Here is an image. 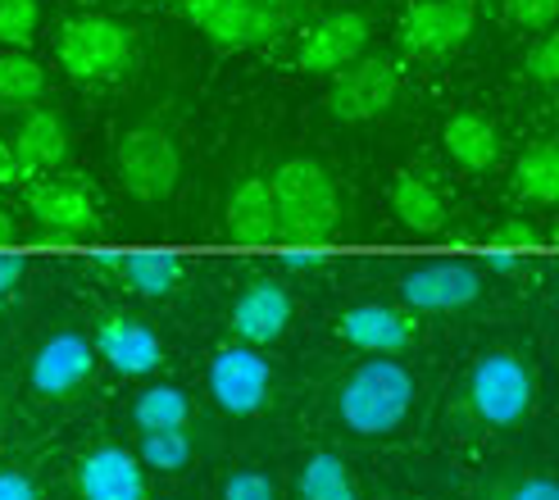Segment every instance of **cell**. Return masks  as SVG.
Wrapping results in <instances>:
<instances>
[{
  "label": "cell",
  "instance_id": "1",
  "mask_svg": "<svg viewBox=\"0 0 559 500\" xmlns=\"http://www.w3.org/2000/svg\"><path fill=\"white\" fill-rule=\"evenodd\" d=\"M273 191V214H277V237L292 246H323L342 228V197L337 182L319 159H283L277 174L269 178Z\"/></svg>",
  "mask_w": 559,
  "mask_h": 500
},
{
  "label": "cell",
  "instance_id": "2",
  "mask_svg": "<svg viewBox=\"0 0 559 500\" xmlns=\"http://www.w3.org/2000/svg\"><path fill=\"white\" fill-rule=\"evenodd\" d=\"M414 409V373L391 355H373L346 373L337 386V419L355 437H386L396 432Z\"/></svg>",
  "mask_w": 559,
  "mask_h": 500
},
{
  "label": "cell",
  "instance_id": "3",
  "mask_svg": "<svg viewBox=\"0 0 559 500\" xmlns=\"http://www.w3.org/2000/svg\"><path fill=\"white\" fill-rule=\"evenodd\" d=\"M132 27L105 14L69 19L55 37V60L78 82H115L132 69Z\"/></svg>",
  "mask_w": 559,
  "mask_h": 500
},
{
  "label": "cell",
  "instance_id": "4",
  "mask_svg": "<svg viewBox=\"0 0 559 500\" xmlns=\"http://www.w3.org/2000/svg\"><path fill=\"white\" fill-rule=\"evenodd\" d=\"M115 174H119V182H123V191L132 201H142V205L169 201L178 178H182L178 142L155 123H136L119 136V146H115Z\"/></svg>",
  "mask_w": 559,
  "mask_h": 500
},
{
  "label": "cell",
  "instance_id": "5",
  "mask_svg": "<svg viewBox=\"0 0 559 500\" xmlns=\"http://www.w3.org/2000/svg\"><path fill=\"white\" fill-rule=\"evenodd\" d=\"M533 396H537L533 369H527L523 359L510 355V350L483 355L478 365H473V373H468V405L491 428L523 424L527 409H533Z\"/></svg>",
  "mask_w": 559,
  "mask_h": 500
},
{
  "label": "cell",
  "instance_id": "6",
  "mask_svg": "<svg viewBox=\"0 0 559 500\" xmlns=\"http://www.w3.org/2000/svg\"><path fill=\"white\" fill-rule=\"evenodd\" d=\"M396 96H401V69L386 55H359L355 64L332 73L323 105L337 123H373L396 105Z\"/></svg>",
  "mask_w": 559,
  "mask_h": 500
},
{
  "label": "cell",
  "instance_id": "7",
  "mask_svg": "<svg viewBox=\"0 0 559 500\" xmlns=\"http://www.w3.org/2000/svg\"><path fill=\"white\" fill-rule=\"evenodd\" d=\"M178 10L201 27L218 50H255L283 37V10L255 0H178Z\"/></svg>",
  "mask_w": 559,
  "mask_h": 500
},
{
  "label": "cell",
  "instance_id": "8",
  "mask_svg": "<svg viewBox=\"0 0 559 500\" xmlns=\"http://www.w3.org/2000/svg\"><path fill=\"white\" fill-rule=\"evenodd\" d=\"M473 23H478V10L473 0H414V5L401 14V46L414 60H441V55H455L468 37Z\"/></svg>",
  "mask_w": 559,
  "mask_h": 500
},
{
  "label": "cell",
  "instance_id": "9",
  "mask_svg": "<svg viewBox=\"0 0 559 500\" xmlns=\"http://www.w3.org/2000/svg\"><path fill=\"white\" fill-rule=\"evenodd\" d=\"M269 359L255 346H223L210 359V392L218 401V409H228L233 419H250L269 405Z\"/></svg>",
  "mask_w": 559,
  "mask_h": 500
},
{
  "label": "cell",
  "instance_id": "10",
  "mask_svg": "<svg viewBox=\"0 0 559 500\" xmlns=\"http://www.w3.org/2000/svg\"><path fill=\"white\" fill-rule=\"evenodd\" d=\"M369 33H373L369 14H359V10H337V14L319 19L310 33H305L296 64H300L305 73H342L346 64H355L359 55H365Z\"/></svg>",
  "mask_w": 559,
  "mask_h": 500
},
{
  "label": "cell",
  "instance_id": "11",
  "mask_svg": "<svg viewBox=\"0 0 559 500\" xmlns=\"http://www.w3.org/2000/svg\"><path fill=\"white\" fill-rule=\"evenodd\" d=\"M483 296V273L473 264H424L401 277V300L409 310L424 314H451V310H468L473 300Z\"/></svg>",
  "mask_w": 559,
  "mask_h": 500
},
{
  "label": "cell",
  "instance_id": "12",
  "mask_svg": "<svg viewBox=\"0 0 559 500\" xmlns=\"http://www.w3.org/2000/svg\"><path fill=\"white\" fill-rule=\"evenodd\" d=\"M92 350L105 359L115 373L123 378H146L164 365V346L159 337L142 323V319H132V314H105L96 323V342Z\"/></svg>",
  "mask_w": 559,
  "mask_h": 500
},
{
  "label": "cell",
  "instance_id": "13",
  "mask_svg": "<svg viewBox=\"0 0 559 500\" xmlns=\"http://www.w3.org/2000/svg\"><path fill=\"white\" fill-rule=\"evenodd\" d=\"M92 369H96L92 342L78 337V332H55V337H46L37 346L27 378H33L37 396H69V392H78V386L92 378Z\"/></svg>",
  "mask_w": 559,
  "mask_h": 500
},
{
  "label": "cell",
  "instance_id": "14",
  "mask_svg": "<svg viewBox=\"0 0 559 500\" xmlns=\"http://www.w3.org/2000/svg\"><path fill=\"white\" fill-rule=\"evenodd\" d=\"M82 500H146V468L123 447H96L78 460Z\"/></svg>",
  "mask_w": 559,
  "mask_h": 500
},
{
  "label": "cell",
  "instance_id": "15",
  "mask_svg": "<svg viewBox=\"0 0 559 500\" xmlns=\"http://www.w3.org/2000/svg\"><path fill=\"white\" fill-rule=\"evenodd\" d=\"M233 332L241 337V346H269L287 332L292 323V296L269 283V277H255V283H246L241 296L233 300Z\"/></svg>",
  "mask_w": 559,
  "mask_h": 500
},
{
  "label": "cell",
  "instance_id": "16",
  "mask_svg": "<svg viewBox=\"0 0 559 500\" xmlns=\"http://www.w3.org/2000/svg\"><path fill=\"white\" fill-rule=\"evenodd\" d=\"M337 332L365 355H401L418 323L405 310H391V305H350V310L337 319Z\"/></svg>",
  "mask_w": 559,
  "mask_h": 500
},
{
  "label": "cell",
  "instance_id": "17",
  "mask_svg": "<svg viewBox=\"0 0 559 500\" xmlns=\"http://www.w3.org/2000/svg\"><path fill=\"white\" fill-rule=\"evenodd\" d=\"M27 210L37 214L41 237H82L96 228V205L78 182H33L27 187Z\"/></svg>",
  "mask_w": 559,
  "mask_h": 500
},
{
  "label": "cell",
  "instance_id": "18",
  "mask_svg": "<svg viewBox=\"0 0 559 500\" xmlns=\"http://www.w3.org/2000/svg\"><path fill=\"white\" fill-rule=\"evenodd\" d=\"M64 155H69L64 119L55 115V109H27V115L19 119V132H14V159H19L23 178L60 169Z\"/></svg>",
  "mask_w": 559,
  "mask_h": 500
},
{
  "label": "cell",
  "instance_id": "19",
  "mask_svg": "<svg viewBox=\"0 0 559 500\" xmlns=\"http://www.w3.org/2000/svg\"><path fill=\"white\" fill-rule=\"evenodd\" d=\"M228 233L241 246H269L277 241V214H273V191L264 178H246L228 197Z\"/></svg>",
  "mask_w": 559,
  "mask_h": 500
},
{
  "label": "cell",
  "instance_id": "20",
  "mask_svg": "<svg viewBox=\"0 0 559 500\" xmlns=\"http://www.w3.org/2000/svg\"><path fill=\"white\" fill-rule=\"evenodd\" d=\"M441 142H445V155L468 174H487L500 164V132L483 115H451L441 128Z\"/></svg>",
  "mask_w": 559,
  "mask_h": 500
},
{
  "label": "cell",
  "instance_id": "21",
  "mask_svg": "<svg viewBox=\"0 0 559 500\" xmlns=\"http://www.w3.org/2000/svg\"><path fill=\"white\" fill-rule=\"evenodd\" d=\"M391 210H396V218L409 228V233H441L445 228V201L437 197V187L424 182L418 174H401L396 182H391Z\"/></svg>",
  "mask_w": 559,
  "mask_h": 500
},
{
  "label": "cell",
  "instance_id": "22",
  "mask_svg": "<svg viewBox=\"0 0 559 500\" xmlns=\"http://www.w3.org/2000/svg\"><path fill=\"white\" fill-rule=\"evenodd\" d=\"M296 491H300V500H359V487L350 478L346 460L332 455V451H314L310 460H305Z\"/></svg>",
  "mask_w": 559,
  "mask_h": 500
},
{
  "label": "cell",
  "instance_id": "23",
  "mask_svg": "<svg viewBox=\"0 0 559 500\" xmlns=\"http://www.w3.org/2000/svg\"><path fill=\"white\" fill-rule=\"evenodd\" d=\"M514 191L533 205H555L559 201V146L537 142L533 151H523L514 169Z\"/></svg>",
  "mask_w": 559,
  "mask_h": 500
},
{
  "label": "cell",
  "instance_id": "24",
  "mask_svg": "<svg viewBox=\"0 0 559 500\" xmlns=\"http://www.w3.org/2000/svg\"><path fill=\"white\" fill-rule=\"evenodd\" d=\"M123 277L136 296H169L178 283H182V260L174 250H136V255L123 260Z\"/></svg>",
  "mask_w": 559,
  "mask_h": 500
},
{
  "label": "cell",
  "instance_id": "25",
  "mask_svg": "<svg viewBox=\"0 0 559 500\" xmlns=\"http://www.w3.org/2000/svg\"><path fill=\"white\" fill-rule=\"evenodd\" d=\"M46 96V69L27 50H5L0 55V105L5 109H27Z\"/></svg>",
  "mask_w": 559,
  "mask_h": 500
},
{
  "label": "cell",
  "instance_id": "26",
  "mask_svg": "<svg viewBox=\"0 0 559 500\" xmlns=\"http://www.w3.org/2000/svg\"><path fill=\"white\" fill-rule=\"evenodd\" d=\"M132 419L142 432H164V428H187L191 419V401L182 386H169V382H159V386H146L142 396H136L132 405Z\"/></svg>",
  "mask_w": 559,
  "mask_h": 500
},
{
  "label": "cell",
  "instance_id": "27",
  "mask_svg": "<svg viewBox=\"0 0 559 500\" xmlns=\"http://www.w3.org/2000/svg\"><path fill=\"white\" fill-rule=\"evenodd\" d=\"M191 437L187 428H164V432H142V460L146 468H159V474H182L191 464Z\"/></svg>",
  "mask_w": 559,
  "mask_h": 500
},
{
  "label": "cell",
  "instance_id": "28",
  "mask_svg": "<svg viewBox=\"0 0 559 500\" xmlns=\"http://www.w3.org/2000/svg\"><path fill=\"white\" fill-rule=\"evenodd\" d=\"M37 27H41V5L37 0H0V46L5 50L33 46Z\"/></svg>",
  "mask_w": 559,
  "mask_h": 500
},
{
  "label": "cell",
  "instance_id": "29",
  "mask_svg": "<svg viewBox=\"0 0 559 500\" xmlns=\"http://www.w3.org/2000/svg\"><path fill=\"white\" fill-rule=\"evenodd\" d=\"M506 10L523 33H550L555 14H559V0H506Z\"/></svg>",
  "mask_w": 559,
  "mask_h": 500
},
{
  "label": "cell",
  "instance_id": "30",
  "mask_svg": "<svg viewBox=\"0 0 559 500\" xmlns=\"http://www.w3.org/2000/svg\"><path fill=\"white\" fill-rule=\"evenodd\" d=\"M527 73H533V82H542V87H555L559 82V37L555 33H546L527 50Z\"/></svg>",
  "mask_w": 559,
  "mask_h": 500
},
{
  "label": "cell",
  "instance_id": "31",
  "mask_svg": "<svg viewBox=\"0 0 559 500\" xmlns=\"http://www.w3.org/2000/svg\"><path fill=\"white\" fill-rule=\"evenodd\" d=\"M223 500H277V487L255 468H241V474L223 483Z\"/></svg>",
  "mask_w": 559,
  "mask_h": 500
},
{
  "label": "cell",
  "instance_id": "32",
  "mask_svg": "<svg viewBox=\"0 0 559 500\" xmlns=\"http://www.w3.org/2000/svg\"><path fill=\"white\" fill-rule=\"evenodd\" d=\"M0 500H37V487L19 468H0Z\"/></svg>",
  "mask_w": 559,
  "mask_h": 500
},
{
  "label": "cell",
  "instance_id": "33",
  "mask_svg": "<svg viewBox=\"0 0 559 500\" xmlns=\"http://www.w3.org/2000/svg\"><path fill=\"white\" fill-rule=\"evenodd\" d=\"M500 500H559V487L550 478H523L519 487H510Z\"/></svg>",
  "mask_w": 559,
  "mask_h": 500
},
{
  "label": "cell",
  "instance_id": "34",
  "mask_svg": "<svg viewBox=\"0 0 559 500\" xmlns=\"http://www.w3.org/2000/svg\"><path fill=\"white\" fill-rule=\"evenodd\" d=\"M533 241H537V233H533V224H523V218H510V224L496 228V246H533Z\"/></svg>",
  "mask_w": 559,
  "mask_h": 500
},
{
  "label": "cell",
  "instance_id": "35",
  "mask_svg": "<svg viewBox=\"0 0 559 500\" xmlns=\"http://www.w3.org/2000/svg\"><path fill=\"white\" fill-rule=\"evenodd\" d=\"M323 260H328V255H323V250H314V246H305V250H287V255H283V264H287V269H296V273H300V269H323Z\"/></svg>",
  "mask_w": 559,
  "mask_h": 500
},
{
  "label": "cell",
  "instance_id": "36",
  "mask_svg": "<svg viewBox=\"0 0 559 500\" xmlns=\"http://www.w3.org/2000/svg\"><path fill=\"white\" fill-rule=\"evenodd\" d=\"M23 178V169H19V159H14V146L0 136V187H14Z\"/></svg>",
  "mask_w": 559,
  "mask_h": 500
},
{
  "label": "cell",
  "instance_id": "37",
  "mask_svg": "<svg viewBox=\"0 0 559 500\" xmlns=\"http://www.w3.org/2000/svg\"><path fill=\"white\" fill-rule=\"evenodd\" d=\"M19 277H23V260H19V255H5V250H0V296L14 291V287H19Z\"/></svg>",
  "mask_w": 559,
  "mask_h": 500
},
{
  "label": "cell",
  "instance_id": "38",
  "mask_svg": "<svg viewBox=\"0 0 559 500\" xmlns=\"http://www.w3.org/2000/svg\"><path fill=\"white\" fill-rule=\"evenodd\" d=\"M487 264H491L496 273H514V269H519V260L510 255V250H491V255H487Z\"/></svg>",
  "mask_w": 559,
  "mask_h": 500
},
{
  "label": "cell",
  "instance_id": "39",
  "mask_svg": "<svg viewBox=\"0 0 559 500\" xmlns=\"http://www.w3.org/2000/svg\"><path fill=\"white\" fill-rule=\"evenodd\" d=\"M19 237V228H14V214L10 210H0V246H10Z\"/></svg>",
  "mask_w": 559,
  "mask_h": 500
},
{
  "label": "cell",
  "instance_id": "40",
  "mask_svg": "<svg viewBox=\"0 0 559 500\" xmlns=\"http://www.w3.org/2000/svg\"><path fill=\"white\" fill-rule=\"evenodd\" d=\"M255 5H277V10H283V0H255Z\"/></svg>",
  "mask_w": 559,
  "mask_h": 500
}]
</instances>
